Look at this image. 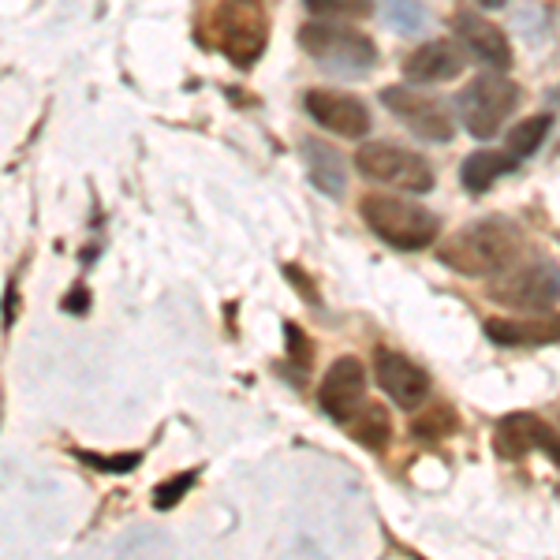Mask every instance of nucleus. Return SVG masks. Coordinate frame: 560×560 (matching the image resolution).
I'll use <instances>...</instances> for the list:
<instances>
[{"label":"nucleus","instance_id":"nucleus-1","mask_svg":"<svg viewBox=\"0 0 560 560\" xmlns=\"http://www.w3.org/2000/svg\"><path fill=\"white\" fill-rule=\"evenodd\" d=\"M523 232L509 217H486L441 243L438 258L464 277H501L523 258Z\"/></svg>","mask_w":560,"mask_h":560},{"label":"nucleus","instance_id":"nucleus-2","mask_svg":"<svg viewBox=\"0 0 560 560\" xmlns=\"http://www.w3.org/2000/svg\"><path fill=\"white\" fill-rule=\"evenodd\" d=\"M366 229L396 250H427L441 232V221L427 206L396 195H363L359 202Z\"/></svg>","mask_w":560,"mask_h":560},{"label":"nucleus","instance_id":"nucleus-3","mask_svg":"<svg viewBox=\"0 0 560 560\" xmlns=\"http://www.w3.org/2000/svg\"><path fill=\"white\" fill-rule=\"evenodd\" d=\"M300 49L314 57L322 68L340 71V75H366L377 65V49L363 31H351L345 23L318 20L300 31Z\"/></svg>","mask_w":560,"mask_h":560},{"label":"nucleus","instance_id":"nucleus-4","mask_svg":"<svg viewBox=\"0 0 560 560\" xmlns=\"http://www.w3.org/2000/svg\"><path fill=\"white\" fill-rule=\"evenodd\" d=\"M213 31L224 57L247 71L250 65H258L261 49L269 42L266 8H261V0H221L213 15Z\"/></svg>","mask_w":560,"mask_h":560},{"label":"nucleus","instance_id":"nucleus-5","mask_svg":"<svg viewBox=\"0 0 560 560\" xmlns=\"http://www.w3.org/2000/svg\"><path fill=\"white\" fill-rule=\"evenodd\" d=\"M520 102V86L504 75H478L464 90H459V120L475 139H493L504 128V120L512 116V108Z\"/></svg>","mask_w":560,"mask_h":560},{"label":"nucleus","instance_id":"nucleus-6","mask_svg":"<svg viewBox=\"0 0 560 560\" xmlns=\"http://www.w3.org/2000/svg\"><path fill=\"white\" fill-rule=\"evenodd\" d=\"M355 168L366 179H377V184L400 187L408 195H427L433 191V168L422 153L393 147V142H366L355 153Z\"/></svg>","mask_w":560,"mask_h":560},{"label":"nucleus","instance_id":"nucleus-7","mask_svg":"<svg viewBox=\"0 0 560 560\" xmlns=\"http://www.w3.org/2000/svg\"><path fill=\"white\" fill-rule=\"evenodd\" d=\"M490 300L516 311H549L560 300V269L546 258L516 261L490 284Z\"/></svg>","mask_w":560,"mask_h":560},{"label":"nucleus","instance_id":"nucleus-8","mask_svg":"<svg viewBox=\"0 0 560 560\" xmlns=\"http://www.w3.org/2000/svg\"><path fill=\"white\" fill-rule=\"evenodd\" d=\"M382 105L422 142H448L456 131V120L445 108V102L430 94H419V90H411V86H385Z\"/></svg>","mask_w":560,"mask_h":560},{"label":"nucleus","instance_id":"nucleus-9","mask_svg":"<svg viewBox=\"0 0 560 560\" xmlns=\"http://www.w3.org/2000/svg\"><path fill=\"white\" fill-rule=\"evenodd\" d=\"M493 448L501 459H523L530 453H546L560 467V438L553 433V427H546V422L530 411L504 415L493 430Z\"/></svg>","mask_w":560,"mask_h":560},{"label":"nucleus","instance_id":"nucleus-10","mask_svg":"<svg viewBox=\"0 0 560 560\" xmlns=\"http://www.w3.org/2000/svg\"><path fill=\"white\" fill-rule=\"evenodd\" d=\"M374 377L388 393V400L404 411H415L430 400V374L419 363H411L404 351L377 348L374 355Z\"/></svg>","mask_w":560,"mask_h":560},{"label":"nucleus","instance_id":"nucleus-11","mask_svg":"<svg viewBox=\"0 0 560 560\" xmlns=\"http://www.w3.org/2000/svg\"><path fill=\"white\" fill-rule=\"evenodd\" d=\"M303 108L311 113L314 124H322L332 135H345V139H366L370 135L366 102H359L355 94H345V90H306Z\"/></svg>","mask_w":560,"mask_h":560},{"label":"nucleus","instance_id":"nucleus-12","mask_svg":"<svg viewBox=\"0 0 560 560\" xmlns=\"http://www.w3.org/2000/svg\"><path fill=\"white\" fill-rule=\"evenodd\" d=\"M453 31L464 49H471V57H478L482 65H490L493 71H509L512 68V42L493 20H482L471 8H456L453 12Z\"/></svg>","mask_w":560,"mask_h":560},{"label":"nucleus","instance_id":"nucleus-13","mask_svg":"<svg viewBox=\"0 0 560 560\" xmlns=\"http://www.w3.org/2000/svg\"><path fill=\"white\" fill-rule=\"evenodd\" d=\"M363 400H366V366L351 355L337 359V363L325 370V377L318 385V408L329 415V419L345 422Z\"/></svg>","mask_w":560,"mask_h":560},{"label":"nucleus","instance_id":"nucleus-14","mask_svg":"<svg viewBox=\"0 0 560 560\" xmlns=\"http://www.w3.org/2000/svg\"><path fill=\"white\" fill-rule=\"evenodd\" d=\"M467 68V52L448 38H433L404 60V75L411 83H448Z\"/></svg>","mask_w":560,"mask_h":560},{"label":"nucleus","instance_id":"nucleus-15","mask_svg":"<svg viewBox=\"0 0 560 560\" xmlns=\"http://www.w3.org/2000/svg\"><path fill=\"white\" fill-rule=\"evenodd\" d=\"M486 337L497 348H541L560 340V314H535V318H493L486 322Z\"/></svg>","mask_w":560,"mask_h":560},{"label":"nucleus","instance_id":"nucleus-16","mask_svg":"<svg viewBox=\"0 0 560 560\" xmlns=\"http://www.w3.org/2000/svg\"><path fill=\"white\" fill-rule=\"evenodd\" d=\"M303 150V161H306V176L311 184L325 191L329 198H345V187H348V173H345V158L322 139H303L300 142Z\"/></svg>","mask_w":560,"mask_h":560},{"label":"nucleus","instance_id":"nucleus-17","mask_svg":"<svg viewBox=\"0 0 560 560\" xmlns=\"http://www.w3.org/2000/svg\"><path fill=\"white\" fill-rule=\"evenodd\" d=\"M520 165V158L512 150H475L471 158L459 165V184L471 195H486L501 176H509Z\"/></svg>","mask_w":560,"mask_h":560},{"label":"nucleus","instance_id":"nucleus-18","mask_svg":"<svg viewBox=\"0 0 560 560\" xmlns=\"http://www.w3.org/2000/svg\"><path fill=\"white\" fill-rule=\"evenodd\" d=\"M340 427L348 430L351 441H359L370 453H382L388 441H393V419H388V411L377 400H363Z\"/></svg>","mask_w":560,"mask_h":560},{"label":"nucleus","instance_id":"nucleus-19","mask_svg":"<svg viewBox=\"0 0 560 560\" xmlns=\"http://www.w3.org/2000/svg\"><path fill=\"white\" fill-rule=\"evenodd\" d=\"M549 128H553V116H527V120L512 128V135H509V150L516 153L520 161H523V158H530V153H535V150L541 147V142H546Z\"/></svg>","mask_w":560,"mask_h":560},{"label":"nucleus","instance_id":"nucleus-20","mask_svg":"<svg viewBox=\"0 0 560 560\" xmlns=\"http://www.w3.org/2000/svg\"><path fill=\"white\" fill-rule=\"evenodd\" d=\"M382 15L396 34H419L427 26V8L419 0H385Z\"/></svg>","mask_w":560,"mask_h":560},{"label":"nucleus","instance_id":"nucleus-21","mask_svg":"<svg viewBox=\"0 0 560 560\" xmlns=\"http://www.w3.org/2000/svg\"><path fill=\"white\" fill-rule=\"evenodd\" d=\"M314 20H366L374 0H303Z\"/></svg>","mask_w":560,"mask_h":560},{"label":"nucleus","instance_id":"nucleus-22","mask_svg":"<svg viewBox=\"0 0 560 560\" xmlns=\"http://www.w3.org/2000/svg\"><path fill=\"white\" fill-rule=\"evenodd\" d=\"M411 430H415V438H422V441H441L456 430V411L448 408V404H433L427 415L415 419Z\"/></svg>","mask_w":560,"mask_h":560},{"label":"nucleus","instance_id":"nucleus-23","mask_svg":"<svg viewBox=\"0 0 560 560\" xmlns=\"http://www.w3.org/2000/svg\"><path fill=\"white\" fill-rule=\"evenodd\" d=\"M75 459H83L86 467H94V471L102 475H128L135 467L142 464L139 453H120V456H97V453H86V448H79Z\"/></svg>","mask_w":560,"mask_h":560},{"label":"nucleus","instance_id":"nucleus-24","mask_svg":"<svg viewBox=\"0 0 560 560\" xmlns=\"http://www.w3.org/2000/svg\"><path fill=\"white\" fill-rule=\"evenodd\" d=\"M195 482H198V471H184V475L168 478V482H161L158 490H153V509H158V512L176 509V504L184 501V493L191 490Z\"/></svg>","mask_w":560,"mask_h":560},{"label":"nucleus","instance_id":"nucleus-25","mask_svg":"<svg viewBox=\"0 0 560 560\" xmlns=\"http://www.w3.org/2000/svg\"><path fill=\"white\" fill-rule=\"evenodd\" d=\"M284 337H288V355H292V363H295V374H306V366H311V359H314V351H311V340L303 337L295 325H284Z\"/></svg>","mask_w":560,"mask_h":560},{"label":"nucleus","instance_id":"nucleus-26","mask_svg":"<svg viewBox=\"0 0 560 560\" xmlns=\"http://www.w3.org/2000/svg\"><path fill=\"white\" fill-rule=\"evenodd\" d=\"M60 306H65L68 314H86V311H90V292H86L83 284H75V288H71V292L65 295V303H60Z\"/></svg>","mask_w":560,"mask_h":560},{"label":"nucleus","instance_id":"nucleus-27","mask_svg":"<svg viewBox=\"0 0 560 560\" xmlns=\"http://www.w3.org/2000/svg\"><path fill=\"white\" fill-rule=\"evenodd\" d=\"M284 273H288V277H292V280H295V284H300V292H303V300H306V303H318V292H314V288H311V280H306V277H303V269L288 266V269H284Z\"/></svg>","mask_w":560,"mask_h":560},{"label":"nucleus","instance_id":"nucleus-28","mask_svg":"<svg viewBox=\"0 0 560 560\" xmlns=\"http://www.w3.org/2000/svg\"><path fill=\"white\" fill-rule=\"evenodd\" d=\"M509 0H478V8H486V12H493V8H504Z\"/></svg>","mask_w":560,"mask_h":560}]
</instances>
